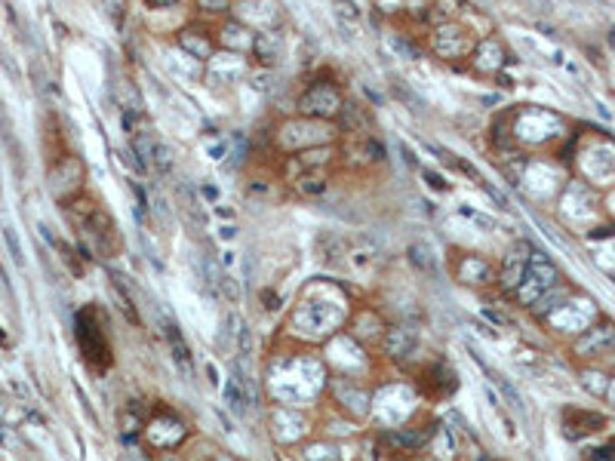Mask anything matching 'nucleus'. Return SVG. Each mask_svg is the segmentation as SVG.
Segmentation results:
<instances>
[{"label": "nucleus", "instance_id": "393cba45", "mask_svg": "<svg viewBox=\"0 0 615 461\" xmlns=\"http://www.w3.org/2000/svg\"><path fill=\"white\" fill-rule=\"evenodd\" d=\"M262 298H265V308H268V311L280 308V298H274V292H262Z\"/></svg>", "mask_w": 615, "mask_h": 461}, {"label": "nucleus", "instance_id": "20e7f679", "mask_svg": "<svg viewBox=\"0 0 615 461\" xmlns=\"http://www.w3.org/2000/svg\"><path fill=\"white\" fill-rule=\"evenodd\" d=\"M529 246L526 243H517V246L511 249V255L504 258V267H502V286L504 289H514L520 280L526 277V265H529Z\"/></svg>", "mask_w": 615, "mask_h": 461}, {"label": "nucleus", "instance_id": "f8f14e48", "mask_svg": "<svg viewBox=\"0 0 615 461\" xmlns=\"http://www.w3.org/2000/svg\"><path fill=\"white\" fill-rule=\"evenodd\" d=\"M154 151H157V145H154V139H151L145 130L132 136V154L142 160V166H148L151 160H154Z\"/></svg>", "mask_w": 615, "mask_h": 461}, {"label": "nucleus", "instance_id": "f3484780", "mask_svg": "<svg viewBox=\"0 0 615 461\" xmlns=\"http://www.w3.org/2000/svg\"><path fill=\"white\" fill-rule=\"evenodd\" d=\"M299 188L305 191V194H323L326 182L323 179H299Z\"/></svg>", "mask_w": 615, "mask_h": 461}, {"label": "nucleus", "instance_id": "39448f33", "mask_svg": "<svg viewBox=\"0 0 615 461\" xmlns=\"http://www.w3.org/2000/svg\"><path fill=\"white\" fill-rule=\"evenodd\" d=\"M77 339H80V345L87 351L89 360H99V357L108 360V348L102 345V339H99L96 326H89V317H80L77 320Z\"/></svg>", "mask_w": 615, "mask_h": 461}, {"label": "nucleus", "instance_id": "b1692460", "mask_svg": "<svg viewBox=\"0 0 615 461\" xmlns=\"http://www.w3.org/2000/svg\"><path fill=\"white\" fill-rule=\"evenodd\" d=\"M225 4H228V0H200V6H206V10H213V13L225 10Z\"/></svg>", "mask_w": 615, "mask_h": 461}, {"label": "nucleus", "instance_id": "9b49d317", "mask_svg": "<svg viewBox=\"0 0 615 461\" xmlns=\"http://www.w3.org/2000/svg\"><path fill=\"white\" fill-rule=\"evenodd\" d=\"M566 298V289H551V292H542L535 301H533V314L535 317H545V314H551L554 308H560V301Z\"/></svg>", "mask_w": 615, "mask_h": 461}, {"label": "nucleus", "instance_id": "7ed1b4c3", "mask_svg": "<svg viewBox=\"0 0 615 461\" xmlns=\"http://www.w3.org/2000/svg\"><path fill=\"white\" fill-rule=\"evenodd\" d=\"M612 345H615V326L603 323V326H594V329H588V332L576 341V354H578V357H594V354H603V351H609Z\"/></svg>", "mask_w": 615, "mask_h": 461}, {"label": "nucleus", "instance_id": "423d86ee", "mask_svg": "<svg viewBox=\"0 0 615 461\" xmlns=\"http://www.w3.org/2000/svg\"><path fill=\"white\" fill-rule=\"evenodd\" d=\"M163 335H166V341H170V348H173V357H175V363L182 366L185 379H191V354H188V345H185V339H182L179 326L166 320V323H163Z\"/></svg>", "mask_w": 615, "mask_h": 461}, {"label": "nucleus", "instance_id": "9d476101", "mask_svg": "<svg viewBox=\"0 0 615 461\" xmlns=\"http://www.w3.org/2000/svg\"><path fill=\"white\" fill-rule=\"evenodd\" d=\"M431 427L428 431H409V427H400V431H394V434H387V440L394 443V446H400V449H418V446H425L428 440H431Z\"/></svg>", "mask_w": 615, "mask_h": 461}, {"label": "nucleus", "instance_id": "5701e85b", "mask_svg": "<svg viewBox=\"0 0 615 461\" xmlns=\"http://www.w3.org/2000/svg\"><path fill=\"white\" fill-rule=\"evenodd\" d=\"M425 179H428V184H431V188H437V191H446V188H449V184H446L440 175L431 172V170H425Z\"/></svg>", "mask_w": 615, "mask_h": 461}, {"label": "nucleus", "instance_id": "6e6552de", "mask_svg": "<svg viewBox=\"0 0 615 461\" xmlns=\"http://www.w3.org/2000/svg\"><path fill=\"white\" fill-rule=\"evenodd\" d=\"M252 53L262 65H274L280 58V37L277 34H256L252 37Z\"/></svg>", "mask_w": 615, "mask_h": 461}, {"label": "nucleus", "instance_id": "dca6fc26", "mask_svg": "<svg viewBox=\"0 0 615 461\" xmlns=\"http://www.w3.org/2000/svg\"><path fill=\"white\" fill-rule=\"evenodd\" d=\"M490 379H492V381L502 388V393H504V397H508V403H511L514 409H523V400H520V393L514 391V384H511L508 379H504V375H495V372H490Z\"/></svg>", "mask_w": 615, "mask_h": 461}, {"label": "nucleus", "instance_id": "bb28decb", "mask_svg": "<svg viewBox=\"0 0 615 461\" xmlns=\"http://www.w3.org/2000/svg\"><path fill=\"white\" fill-rule=\"evenodd\" d=\"M234 234H237V231H234V228H222V237H225V240H231V237H234Z\"/></svg>", "mask_w": 615, "mask_h": 461}, {"label": "nucleus", "instance_id": "4468645a", "mask_svg": "<svg viewBox=\"0 0 615 461\" xmlns=\"http://www.w3.org/2000/svg\"><path fill=\"white\" fill-rule=\"evenodd\" d=\"M342 120H344V127H351V132H357V130H366L369 123H366V117H364V111H360L357 105H342Z\"/></svg>", "mask_w": 615, "mask_h": 461}, {"label": "nucleus", "instance_id": "6ab92c4d", "mask_svg": "<svg viewBox=\"0 0 615 461\" xmlns=\"http://www.w3.org/2000/svg\"><path fill=\"white\" fill-rule=\"evenodd\" d=\"M252 354V332L249 326H240V360H247Z\"/></svg>", "mask_w": 615, "mask_h": 461}, {"label": "nucleus", "instance_id": "f03ea898", "mask_svg": "<svg viewBox=\"0 0 615 461\" xmlns=\"http://www.w3.org/2000/svg\"><path fill=\"white\" fill-rule=\"evenodd\" d=\"M299 108H302V114L333 117L342 111V96L335 87H330V83H314V87L299 99Z\"/></svg>", "mask_w": 615, "mask_h": 461}, {"label": "nucleus", "instance_id": "0eeeda50", "mask_svg": "<svg viewBox=\"0 0 615 461\" xmlns=\"http://www.w3.org/2000/svg\"><path fill=\"white\" fill-rule=\"evenodd\" d=\"M412 348H416V329H409V326H397V329L387 332L385 351L391 357H406V354H412Z\"/></svg>", "mask_w": 615, "mask_h": 461}, {"label": "nucleus", "instance_id": "4be33fe9", "mask_svg": "<svg viewBox=\"0 0 615 461\" xmlns=\"http://www.w3.org/2000/svg\"><path fill=\"white\" fill-rule=\"evenodd\" d=\"M394 49H397V53H403V56H409V58H418V49L409 46L403 37H394Z\"/></svg>", "mask_w": 615, "mask_h": 461}, {"label": "nucleus", "instance_id": "f257e3e1", "mask_svg": "<svg viewBox=\"0 0 615 461\" xmlns=\"http://www.w3.org/2000/svg\"><path fill=\"white\" fill-rule=\"evenodd\" d=\"M523 280H526V286H520V298L533 305V301L542 296L545 289H551L554 283H557V267L551 265V258H547L545 253H533V255H529Z\"/></svg>", "mask_w": 615, "mask_h": 461}, {"label": "nucleus", "instance_id": "2eb2a0df", "mask_svg": "<svg viewBox=\"0 0 615 461\" xmlns=\"http://www.w3.org/2000/svg\"><path fill=\"white\" fill-rule=\"evenodd\" d=\"M409 258H412V265H418V267H425V271H434V255H431V249L428 246H422V243H416V246H409Z\"/></svg>", "mask_w": 615, "mask_h": 461}, {"label": "nucleus", "instance_id": "a211bd4d", "mask_svg": "<svg viewBox=\"0 0 615 461\" xmlns=\"http://www.w3.org/2000/svg\"><path fill=\"white\" fill-rule=\"evenodd\" d=\"M154 163H157V170H170L173 166V154H170V148H163V145H157V151H154Z\"/></svg>", "mask_w": 615, "mask_h": 461}, {"label": "nucleus", "instance_id": "412c9836", "mask_svg": "<svg viewBox=\"0 0 615 461\" xmlns=\"http://www.w3.org/2000/svg\"><path fill=\"white\" fill-rule=\"evenodd\" d=\"M461 215H465V219H471V222H477V225H483L486 231H492V228H495V222H492V219H486V215H480V213H471V209H461Z\"/></svg>", "mask_w": 615, "mask_h": 461}, {"label": "nucleus", "instance_id": "a878e982", "mask_svg": "<svg viewBox=\"0 0 615 461\" xmlns=\"http://www.w3.org/2000/svg\"><path fill=\"white\" fill-rule=\"evenodd\" d=\"M154 6H170V4H179V0H151Z\"/></svg>", "mask_w": 615, "mask_h": 461}, {"label": "nucleus", "instance_id": "ddd939ff", "mask_svg": "<svg viewBox=\"0 0 615 461\" xmlns=\"http://www.w3.org/2000/svg\"><path fill=\"white\" fill-rule=\"evenodd\" d=\"M225 400H228V406H231L237 415L247 412V393L240 391L237 375H234V379H228V384H225Z\"/></svg>", "mask_w": 615, "mask_h": 461}, {"label": "nucleus", "instance_id": "1a4fd4ad", "mask_svg": "<svg viewBox=\"0 0 615 461\" xmlns=\"http://www.w3.org/2000/svg\"><path fill=\"white\" fill-rule=\"evenodd\" d=\"M569 418H576V424L566 422V437H581V434L600 431L606 424L603 415H597V412H569Z\"/></svg>", "mask_w": 615, "mask_h": 461}, {"label": "nucleus", "instance_id": "aec40b11", "mask_svg": "<svg viewBox=\"0 0 615 461\" xmlns=\"http://www.w3.org/2000/svg\"><path fill=\"white\" fill-rule=\"evenodd\" d=\"M4 237H6V243H10V253H13V258L22 265V249H19V240H15V231H13V228H6V231H4Z\"/></svg>", "mask_w": 615, "mask_h": 461}]
</instances>
